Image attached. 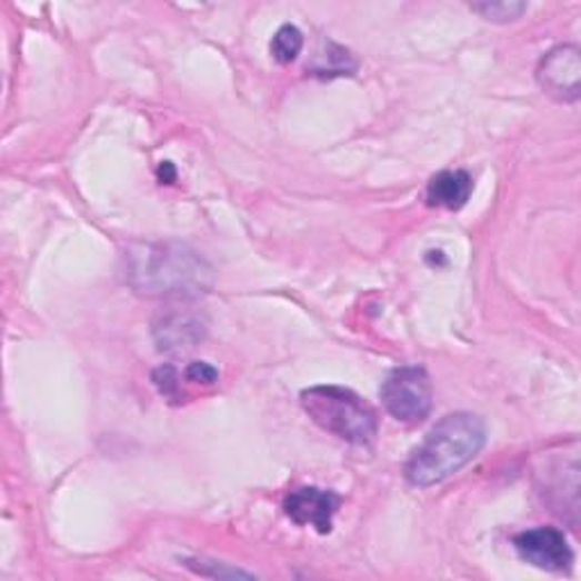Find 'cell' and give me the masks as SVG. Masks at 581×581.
Here are the masks:
<instances>
[{"label":"cell","instance_id":"cell-9","mask_svg":"<svg viewBox=\"0 0 581 581\" xmlns=\"http://www.w3.org/2000/svg\"><path fill=\"white\" fill-rule=\"evenodd\" d=\"M472 193V178L465 171H441L428 184V204L457 211Z\"/></svg>","mask_w":581,"mask_h":581},{"label":"cell","instance_id":"cell-4","mask_svg":"<svg viewBox=\"0 0 581 581\" xmlns=\"http://www.w3.org/2000/svg\"><path fill=\"white\" fill-rule=\"evenodd\" d=\"M384 409L404 425H418L432 411V382L422 365H400L380 389Z\"/></svg>","mask_w":581,"mask_h":581},{"label":"cell","instance_id":"cell-11","mask_svg":"<svg viewBox=\"0 0 581 581\" xmlns=\"http://www.w3.org/2000/svg\"><path fill=\"white\" fill-rule=\"evenodd\" d=\"M304 46V37L302 32L287 23L282 26L276 34H273V41H271V56L278 64H291L298 56H300V50Z\"/></svg>","mask_w":581,"mask_h":581},{"label":"cell","instance_id":"cell-15","mask_svg":"<svg viewBox=\"0 0 581 581\" xmlns=\"http://www.w3.org/2000/svg\"><path fill=\"white\" fill-rule=\"evenodd\" d=\"M160 180H162V184H164V182H167V184L176 182V169H173L171 162H162V167H160Z\"/></svg>","mask_w":581,"mask_h":581},{"label":"cell","instance_id":"cell-5","mask_svg":"<svg viewBox=\"0 0 581 581\" xmlns=\"http://www.w3.org/2000/svg\"><path fill=\"white\" fill-rule=\"evenodd\" d=\"M537 80L541 89L559 100L574 102L581 93V58L579 48L572 43L557 46L541 58L537 67Z\"/></svg>","mask_w":581,"mask_h":581},{"label":"cell","instance_id":"cell-6","mask_svg":"<svg viewBox=\"0 0 581 581\" xmlns=\"http://www.w3.org/2000/svg\"><path fill=\"white\" fill-rule=\"evenodd\" d=\"M513 548L522 561L548 572H563L572 568L574 554L568 539L557 527H534L513 537Z\"/></svg>","mask_w":581,"mask_h":581},{"label":"cell","instance_id":"cell-10","mask_svg":"<svg viewBox=\"0 0 581 581\" xmlns=\"http://www.w3.org/2000/svg\"><path fill=\"white\" fill-rule=\"evenodd\" d=\"M325 52H319L315 56L313 64L307 67L311 76L319 78H339V76H354L357 71V60L352 58V52L334 41L325 43Z\"/></svg>","mask_w":581,"mask_h":581},{"label":"cell","instance_id":"cell-7","mask_svg":"<svg viewBox=\"0 0 581 581\" xmlns=\"http://www.w3.org/2000/svg\"><path fill=\"white\" fill-rule=\"evenodd\" d=\"M341 495L319 487H300L284 498V513L300 527H313L319 534H330Z\"/></svg>","mask_w":581,"mask_h":581},{"label":"cell","instance_id":"cell-2","mask_svg":"<svg viewBox=\"0 0 581 581\" xmlns=\"http://www.w3.org/2000/svg\"><path fill=\"white\" fill-rule=\"evenodd\" d=\"M487 443V425L480 415L457 411L441 418L409 457L404 478L415 489H430L482 452Z\"/></svg>","mask_w":581,"mask_h":581},{"label":"cell","instance_id":"cell-3","mask_svg":"<svg viewBox=\"0 0 581 581\" xmlns=\"http://www.w3.org/2000/svg\"><path fill=\"white\" fill-rule=\"evenodd\" d=\"M300 404L321 430L352 445H371L378 437V413L361 395L343 387H311Z\"/></svg>","mask_w":581,"mask_h":581},{"label":"cell","instance_id":"cell-12","mask_svg":"<svg viewBox=\"0 0 581 581\" xmlns=\"http://www.w3.org/2000/svg\"><path fill=\"white\" fill-rule=\"evenodd\" d=\"M470 10L478 12L487 21L509 23V21H518L527 12V3H515V0H502V3H474V6H470Z\"/></svg>","mask_w":581,"mask_h":581},{"label":"cell","instance_id":"cell-1","mask_svg":"<svg viewBox=\"0 0 581 581\" xmlns=\"http://www.w3.org/2000/svg\"><path fill=\"white\" fill-rule=\"evenodd\" d=\"M123 276L146 298H193L209 289L207 263L180 243H134L123 254Z\"/></svg>","mask_w":581,"mask_h":581},{"label":"cell","instance_id":"cell-14","mask_svg":"<svg viewBox=\"0 0 581 581\" xmlns=\"http://www.w3.org/2000/svg\"><path fill=\"white\" fill-rule=\"evenodd\" d=\"M184 378H187L191 384H217L219 371H217L214 365H209L207 361H193V363L187 365Z\"/></svg>","mask_w":581,"mask_h":581},{"label":"cell","instance_id":"cell-8","mask_svg":"<svg viewBox=\"0 0 581 581\" xmlns=\"http://www.w3.org/2000/svg\"><path fill=\"white\" fill-rule=\"evenodd\" d=\"M204 339V325L193 313H169L154 323V341L160 350L193 348Z\"/></svg>","mask_w":581,"mask_h":581},{"label":"cell","instance_id":"cell-13","mask_svg":"<svg viewBox=\"0 0 581 581\" xmlns=\"http://www.w3.org/2000/svg\"><path fill=\"white\" fill-rule=\"evenodd\" d=\"M152 382L157 387V391H160L167 400L176 402L182 398V382H180V373L178 368L173 365H160L157 371L152 373Z\"/></svg>","mask_w":581,"mask_h":581}]
</instances>
